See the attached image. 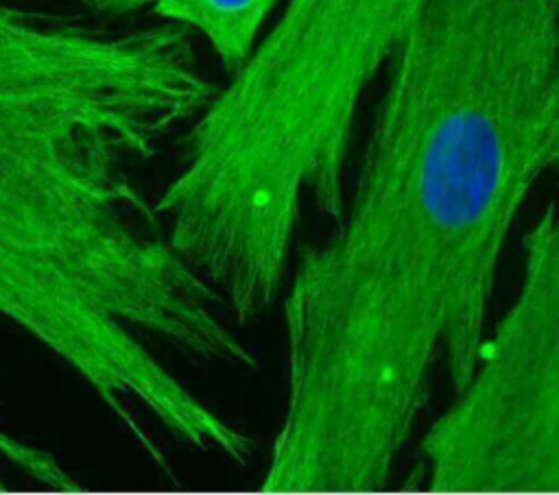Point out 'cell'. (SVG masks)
<instances>
[{"instance_id": "1", "label": "cell", "mask_w": 559, "mask_h": 495, "mask_svg": "<svg viewBox=\"0 0 559 495\" xmlns=\"http://www.w3.org/2000/svg\"><path fill=\"white\" fill-rule=\"evenodd\" d=\"M557 159L559 0H426L338 218L293 253L258 491L391 486L435 369L467 379L513 225Z\"/></svg>"}, {"instance_id": "4", "label": "cell", "mask_w": 559, "mask_h": 495, "mask_svg": "<svg viewBox=\"0 0 559 495\" xmlns=\"http://www.w3.org/2000/svg\"><path fill=\"white\" fill-rule=\"evenodd\" d=\"M411 488L559 493V209L522 238L515 294L478 347L467 379L426 427Z\"/></svg>"}, {"instance_id": "7", "label": "cell", "mask_w": 559, "mask_h": 495, "mask_svg": "<svg viewBox=\"0 0 559 495\" xmlns=\"http://www.w3.org/2000/svg\"><path fill=\"white\" fill-rule=\"evenodd\" d=\"M7 491H11V486H9L7 480L0 475V493H7Z\"/></svg>"}, {"instance_id": "6", "label": "cell", "mask_w": 559, "mask_h": 495, "mask_svg": "<svg viewBox=\"0 0 559 495\" xmlns=\"http://www.w3.org/2000/svg\"><path fill=\"white\" fill-rule=\"evenodd\" d=\"M0 458L17 467L24 475H28L37 484H48L59 473V460L50 451L22 440L2 427H0Z\"/></svg>"}, {"instance_id": "5", "label": "cell", "mask_w": 559, "mask_h": 495, "mask_svg": "<svg viewBox=\"0 0 559 495\" xmlns=\"http://www.w3.org/2000/svg\"><path fill=\"white\" fill-rule=\"evenodd\" d=\"M83 11L96 17H127L151 13L164 24L179 26L201 37L216 61L231 74L238 70L273 13L280 0H74Z\"/></svg>"}, {"instance_id": "3", "label": "cell", "mask_w": 559, "mask_h": 495, "mask_svg": "<svg viewBox=\"0 0 559 495\" xmlns=\"http://www.w3.org/2000/svg\"><path fill=\"white\" fill-rule=\"evenodd\" d=\"M424 2L284 0L183 129L153 205L238 325L277 305L306 209L338 218L360 107Z\"/></svg>"}, {"instance_id": "2", "label": "cell", "mask_w": 559, "mask_h": 495, "mask_svg": "<svg viewBox=\"0 0 559 495\" xmlns=\"http://www.w3.org/2000/svg\"><path fill=\"white\" fill-rule=\"evenodd\" d=\"M216 92L192 35L107 28L0 0V318L138 436L229 325L168 240L135 168Z\"/></svg>"}]
</instances>
